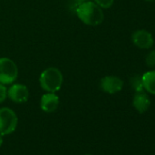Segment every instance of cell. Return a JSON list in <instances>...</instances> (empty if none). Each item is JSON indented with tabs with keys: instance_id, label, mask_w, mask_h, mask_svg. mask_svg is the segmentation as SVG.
<instances>
[{
	"instance_id": "6da1fadb",
	"label": "cell",
	"mask_w": 155,
	"mask_h": 155,
	"mask_svg": "<svg viewBox=\"0 0 155 155\" xmlns=\"http://www.w3.org/2000/svg\"><path fill=\"white\" fill-rule=\"evenodd\" d=\"M76 13L80 20L87 26H99L104 20L102 8L92 1H85L79 4Z\"/></svg>"
},
{
	"instance_id": "7a4b0ae2",
	"label": "cell",
	"mask_w": 155,
	"mask_h": 155,
	"mask_svg": "<svg viewBox=\"0 0 155 155\" xmlns=\"http://www.w3.org/2000/svg\"><path fill=\"white\" fill-rule=\"evenodd\" d=\"M63 83V75L61 71L55 67H49L44 69L39 77V84L42 90L47 92L56 93L61 89Z\"/></svg>"
},
{
	"instance_id": "3957f363",
	"label": "cell",
	"mask_w": 155,
	"mask_h": 155,
	"mask_svg": "<svg viewBox=\"0 0 155 155\" xmlns=\"http://www.w3.org/2000/svg\"><path fill=\"white\" fill-rule=\"evenodd\" d=\"M18 75L17 64L9 58H0V83L3 85L12 84Z\"/></svg>"
},
{
	"instance_id": "277c9868",
	"label": "cell",
	"mask_w": 155,
	"mask_h": 155,
	"mask_svg": "<svg viewBox=\"0 0 155 155\" xmlns=\"http://www.w3.org/2000/svg\"><path fill=\"white\" fill-rule=\"evenodd\" d=\"M18 116L16 112L7 107L0 109V134L5 136L13 133L18 126Z\"/></svg>"
},
{
	"instance_id": "5b68a950",
	"label": "cell",
	"mask_w": 155,
	"mask_h": 155,
	"mask_svg": "<svg viewBox=\"0 0 155 155\" xmlns=\"http://www.w3.org/2000/svg\"><path fill=\"white\" fill-rule=\"evenodd\" d=\"M100 87L101 91L109 94H115L123 88V81L116 76H106L101 80Z\"/></svg>"
},
{
	"instance_id": "8992f818",
	"label": "cell",
	"mask_w": 155,
	"mask_h": 155,
	"mask_svg": "<svg viewBox=\"0 0 155 155\" xmlns=\"http://www.w3.org/2000/svg\"><path fill=\"white\" fill-rule=\"evenodd\" d=\"M131 40L133 44L142 49H149L153 46L154 39L152 35L145 29H138L132 33Z\"/></svg>"
},
{
	"instance_id": "52a82bcc",
	"label": "cell",
	"mask_w": 155,
	"mask_h": 155,
	"mask_svg": "<svg viewBox=\"0 0 155 155\" xmlns=\"http://www.w3.org/2000/svg\"><path fill=\"white\" fill-rule=\"evenodd\" d=\"M8 97L16 103H24L29 99V91L26 85L14 84L8 90Z\"/></svg>"
},
{
	"instance_id": "ba28073f",
	"label": "cell",
	"mask_w": 155,
	"mask_h": 155,
	"mask_svg": "<svg viewBox=\"0 0 155 155\" xmlns=\"http://www.w3.org/2000/svg\"><path fill=\"white\" fill-rule=\"evenodd\" d=\"M59 105V98L56 93L47 92L42 95L40 100V108L44 112L51 113L57 110Z\"/></svg>"
},
{
	"instance_id": "9c48e42d",
	"label": "cell",
	"mask_w": 155,
	"mask_h": 155,
	"mask_svg": "<svg viewBox=\"0 0 155 155\" xmlns=\"http://www.w3.org/2000/svg\"><path fill=\"white\" fill-rule=\"evenodd\" d=\"M132 105L134 109L140 112L143 113L148 110V109L150 106V100L147 93L144 91L141 92H135L133 100H132Z\"/></svg>"
},
{
	"instance_id": "30bf717a",
	"label": "cell",
	"mask_w": 155,
	"mask_h": 155,
	"mask_svg": "<svg viewBox=\"0 0 155 155\" xmlns=\"http://www.w3.org/2000/svg\"><path fill=\"white\" fill-rule=\"evenodd\" d=\"M141 79L144 91L152 95H155V70L145 72L141 76Z\"/></svg>"
},
{
	"instance_id": "8fae6325",
	"label": "cell",
	"mask_w": 155,
	"mask_h": 155,
	"mask_svg": "<svg viewBox=\"0 0 155 155\" xmlns=\"http://www.w3.org/2000/svg\"><path fill=\"white\" fill-rule=\"evenodd\" d=\"M130 86H131L132 90H133L135 92H141V91H144V88H143V83H142L141 76L135 75V76L131 77V78H130Z\"/></svg>"
},
{
	"instance_id": "7c38bea8",
	"label": "cell",
	"mask_w": 155,
	"mask_h": 155,
	"mask_svg": "<svg viewBox=\"0 0 155 155\" xmlns=\"http://www.w3.org/2000/svg\"><path fill=\"white\" fill-rule=\"evenodd\" d=\"M145 63L149 68L155 67V50H151L147 54L145 58Z\"/></svg>"
},
{
	"instance_id": "4fadbf2b",
	"label": "cell",
	"mask_w": 155,
	"mask_h": 155,
	"mask_svg": "<svg viewBox=\"0 0 155 155\" xmlns=\"http://www.w3.org/2000/svg\"><path fill=\"white\" fill-rule=\"evenodd\" d=\"M94 2L101 8L104 9H108L110 8L113 3H114V0H94Z\"/></svg>"
},
{
	"instance_id": "5bb4252c",
	"label": "cell",
	"mask_w": 155,
	"mask_h": 155,
	"mask_svg": "<svg viewBox=\"0 0 155 155\" xmlns=\"http://www.w3.org/2000/svg\"><path fill=\"white\" fill-rule=\"evenodd\" d=\"M7 98H8V89L5 85L0 83V103L4 102Z\"/></svg>"
},
{
	"instance_id": "9a60e30c",
	"label": "cell",
	"mask_w": 155,
	"mask_h": 155,
	"mask_svg": "<svg viewBox=\"0 0 155 155\" xmlns=\"http://www.w3.org/2000/svg\"><path fill=\"white\" fill-rule=\"evenodd\" d=\"M73 1H75V2H77V3H79V4H81V3H82V2L88 1V0H73Z\"/></svg>"
},
{
	"instance_id": "2e32d148",
	"label": "cell",
	"mask_w": 155,
	"mask_h": 155,
	"mask_svg": "<svg viewBox=\"0 0 155 155\" xmlns=\"http://www.w3.org/2000/svg\"><path fill=\"white\" fill-rule=\"evenodd\" d=\"M3 144V135L0 134V146Z\"/></svg>"
},
{
	"instance_id": "e0dca14e",
	"label": "cell",
	"mask_w": 155,
	"mask_h": 155,
	"mask_svg": "<svg viewBox=\"0 0 155 155\" xmlns=\"http://www.w3.org/2000/svg\"><path fill=\"white\" fill-rule=\"evenodd\" d=\"M144 1H146V2H154L155 0H144Z\"/></svg>"
},
{
	"instance_id": "ac0fdd59",
	"label": "cell",
	"mask_w": 155,
	"mask_h": 155,
	"mask_svg": "<svg viewBox=\"0 0 155 155\" xmlns=\"http://www.w3.org/2000/svg\"><path fill=\"white\" fill-rule=\"evenodd\" d=\"M86 155H92V154H86Z\"/></svg>"
}]
</instances>
